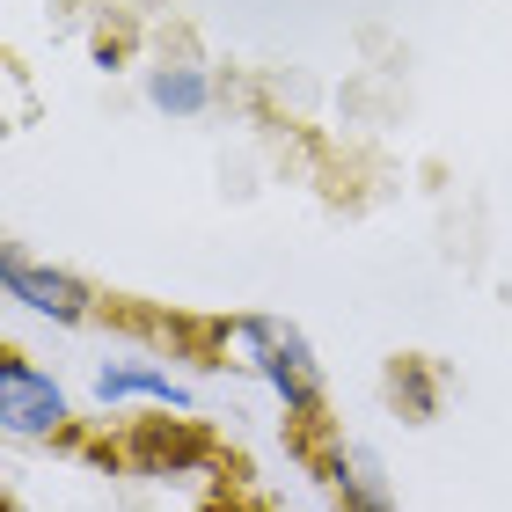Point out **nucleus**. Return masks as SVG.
<instances>
[{
	"mask_svg": "<svg viewBox=\"0 0 512 512\" xmlns=\"http://www.w3.org/2000/svg\"><path fill=\"white\" fill-rule=\"evenodd\" d=\"M0 286H8V300H22L30 315H44V322H66V330L96 315V293H88L74 271H59V264H30V256H22L15 242L0 249Z\"/></svg>",
	"mask_w": 512,
	"mask_h": 512,
	"instance_id": "obj_2",
	"label": "nucleus"
},
{
	"mask_svg": "<svg viewBox=\"0 0 512 512\" xmlns=\"http://www.w3.org/2000/svg\"><path fill=\"white\" fill-rule=\"evenodd\" d=\"M66 417H74V403L44 366L0 359V425H8V439H52L66 432Z\"/></svg>",
	"mask_w": 512,
	"mask_h": 512,
	"instance_id": "obj_3",
	"label": "nucleus"
},
{
	"mask_svg": "<svg viewBox=\"0 0 512 512\" xmlns=\"http://www.w3.org/2000/svg\"><path fill=\"white\" fill-rule=\"evenodd\" d=\"M139 454L154 461V476H169L176 461H191V454H198V439H191V432H176V439H169V432H147V439H139Z\"/></svg>",
	"mask_w": 512,
	"mask_h": 512,
	"instance_id": "obj_7",
	"label": "nucleus"
},
{
	"mask_svg": "<svg viewBox=\"0 0 512 512\" xmlns=\"http://www.w3.org/2000/svg\"><path fill=\"white\" fill-rule=\"evenodd\" d=\"M322 483H330V498L344 512H395L381 461L366 447H352V439H330V447H322Z\"/></svg>",
	"mask_w": 512,
	"mask_h": 512,
	"instance_id": "obj_5",
	"label": "nucleus"
},
{
	"mask_svg": "<svg viewBox=\"0 0 512 512\" xmlns=\"http://www.w3.org/2000/svg\"><path fill=\"white\" fill-rule=\"evenodd\" d=\"M96 395H103L110 410H118V403H161V410H176V417L198 410L191 381H176L169 366H139V359H110V366H96Z\"/></svg>",
	"mask_w": 512,
	"mask_h": 512,
	"instance_id": "obj_4",
	"label": "nucleus"
},
{
	"mask_svg": "<svg viewBox=\"0 0 512 512\" xmlns=\"http://www.w3.org/2000/svg\"><path fill=\"white\" fill-rule=\"evenodd\" d=\"M220 337L235 344L242 366L278 395V403H286V417H322V366H315L308 337H300L293 322H278V315H235Z\"/></svg>",
	"mask_w": 512,
	"mask_h": 512,
	"instance_id": "obj_1",
	"label": "nucleus"
},
{
	"mask_svg": "<svg viewBox=\"0 0 512 512\" xmlns=\"http://www.w3.org/2000/svg\"><path fill=\"white\" fill-rule=\"evenodd\" d=\"M147 96L169 110V118H198V110L213 103V81H205L198 66H154V74H147Z\"/></svg>",
	"mask_w": 512,
	"mask_h": 512,
	"instance_id": "obj_6",
	"label": "nucleus"
}]
</instances>
